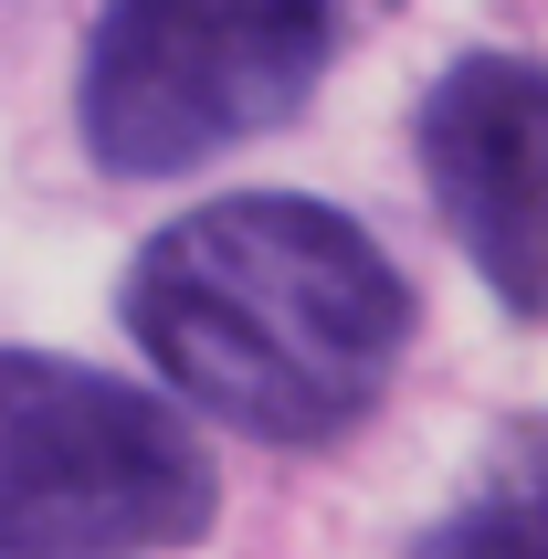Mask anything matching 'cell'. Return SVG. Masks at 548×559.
I'll return each instance as SVG.
<instances>
[{
    "mask_svg": "<svg viewBox=\"0 0 548 559\" xmlns=\"http://www.w3.org/2000/svg\"><path fill=\"white\" fill-rule=\"evenodd\" d=\"M127 338L190 412L253 443H337L412 359V285L348 212L296 190L201 201L127 264Z\"/></svg>",
    "mask_w": 548,
    "mask_h": 559,
    "instance_id": "obj_1",
    "label": "cell"
},
{
    "mask_svg": "<svg viewBox=\"0 0 548 559\" xmlns=\"http://www.w3.org/2000/svg\"><path fill=\"white\" fill-rule=\"evenodd\" d=\"M212 518V443L169 391L0 348V559H158Z\"/></svg>",
    "mask_w": 548,
    "mask_h": 559,
    "instance_id": "obj_2",
    "label": "cell"
},
{
    "mask_svg": "<svg viewBox=\"0 0 548 559\" xmlns=\"http://www.w3.org/2000/svg\"><path fill=\"white\" fill-rule=\"evenodd\" d=\"M337 0H106L74 74L95 169L180 180L285 127L337 63Z\"/></svg>",
    "mask_w": 548,
    "mask_h": 559,
    "instance_id": "obj_3",
    "label": "cell"
},
{
    "mask_svg": "<svg viewBox=\"0 0 548 559\" xmlns=\"http://www.w3.org/2000/svg\"><path fill=\"white\" fill-rule=\"evenodd\" d=\"M422 180L475 253V275L517 317H538V190H548V74L538 53H464L422 95Z\"/></svg>",
    "mask_w": 548,
    "mask_h": 559,
    "instance_id": "obj_4",
    "label": "cell"
},
{
    "mask_svg": "<svg viewBox=\"0 0 548 559\" xmlns=\"http://www.w3.org/2000/svg\"><path fill=\"white\" fill-rule=\"evenodd\" d=\"M412 559H548V538H538V454H517V486H496L464 518H443Z\"/></svg>",
    "mask_w": 548,
    "mask_h": 559,
    "instance_id": "obj_5",
    "label": "cell"
},
{
    "mask_svg": "<svg viewBox=\"0 0 548 559\" xmlns=\"http://www.w3.org/2000/svg\"><path fill=\"white\" fill-rule=\"evenodd\" d=\"M337 11H359V0H337ZM369 11H380V0H369Z\"/></svg>",
    "mask_w": 548,
    "mask_h": 559,
    "instance_id": "obj_6",
    "label": "cell"
}]
</instances>
